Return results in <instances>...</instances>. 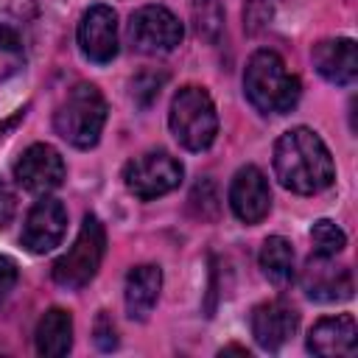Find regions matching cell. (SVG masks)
I'll use <instances>...</instances> for the list:
<instances>
[{
	"label": "cell",
	"instance_id": "9",
	"mask_svg": "<svg viewBox=\"0 0 358 358\" xmlns=\"http://www.w3.org/2000/svg\"><path fill=\"white\" fill-rule=\"evenodd\" d=\"M64 159L48 143L28 145L14 162V179L31 193H50L64 182Z\"/></svg>",
	"mask_w": 358,
	"mask_h": 358
},
{
	"label": "cell",
	"instance_id": "16",
	"mask_svg": "<svg viewBox=\"0 0 358 358\" xmlns=\"http://www.w3.org/2000/svg\"><path fill=\"white\" fill-rule=\"evenodd\" d=\"M313 67L330 84H352L358 76V48L352 39H324L313 48Z\"/></svg>",
	"mask_w": 358,
	"mask_h": 358
},
{
	"label": "cell",
	"instance_id": "7",
	"mask_svg": "<svg viewBox=\"0 0 358 358\" xmlns=\"http://www.w3.org/2000/svg\"><path fill=\"white\" fill-rule=\"evenodd\" d=\"M182 173H185L182 162L176 157H171L168 151H145L126 162L123 182H126L129 193L148 201V199L165 196L173 187H179Z\"/></svg>",
	"mask_w": 358,
	"mask_h": 358
},
{
	"label": "cell",
	"instance_id": "14",
	"mask_svg": "<svg viewBox=\"0 0 358 358\" xmlns=\"http://www.w3.org/2000/svg\"><path fill=\"white\" fill-rule=\"evenodd\" d=\"M299 324V313L282 302V299H271L263 302L252 310V336L263 350H280Z\"/></svg>",
	"mask_w": 358,
	"mask_h": 358
},
{
	"label": "cell",
	"instance_id": "15",
	"mask_svg": "<svg viewBox=\"0 0 358 358\" xmlns=\"http://www.w3.org/2000/svg\"><path fill=\"white\" fill-rule=\"evenodd\" d=\"M355 347H358V327L350 313L319 319L308 333V350L322 358L352 355Z\"/></svg>",
	"mask_w": 358,
	"mask_h": 358
},
{
	"label": "cell",
	"instance_id": "5",
	"mask_svg": "<svg viewBox=\"0 0 358 358\" xmlns=\"http://www.w3.org/2000/svg\"><path fill=\"white\" fill-rule=\"evenodd\" d=\"M36 0H0V78L20 73L36 36Z\"/></svg>",
	"mask_w": 358,
	"mask_h": 358
},
{
	"label": "cell",
	"instance_id": "21",
	"mask_svg": "<svg viewBox=\"0 0 358 358\" xmlns=\"http://www.w3.org/2000/svg\"><path fill=\"white\" fill-rule=\"evenodd\" d=\"M310 243H313V255L336 257L347 246V235L341 232V227H336L333 221L322 218V221H316L310 227Z\"/></svg>",
	"mask_w": 358,
	"mask_h": 358
},
{
	"label": "cell",
	"instance_id": "13",
	"mask_svg": "<svg viewBox=\"0 0 358 358\" xmlns=\"http://www.w3.org/2000/svg\"><path fill=\"white\" fill-rule=\"evenodd\" d=\"M229 207L232 213L243 221V224H257L268 215L271 207V193H268V182L263 176L260 168L255 165H243L229 185Z\"/></svg>",
	"mask_w": 358,
	"mask_h": 358
},
{
	"label": "cell",
	"instance_id": "23",
	"mask_svg": "<svg viewBox=\"0 0 358 358\" xmlns=\"http://www.w3.org/2000/svg\"><path fill=\"white\" fill-rule=\"evenodd\" d=\"M165 84V73H157V70H143L134 76L131 81V98L140 103V106H148L157 95H159V87Z\"/></svg>",
	"mask_w": 358,
	"mask_h": 358
},
{
	"label": "cell",
	"instance_id": "20",
	"mask_svg": "<svg viewBox=\"0 0 358 358\" xmlns=\"http://www.w3.org/2000/svg\"><path fill=\"white\" fill-rule=\"evenodd\" d=\"M193 28L204 42H215L224 31V8L218 0H193Z\"/></svg>",
	"mask_w": 358,
	"mask_h": 358
},
{
	"label": "cell",
	"instance_id": "4",
	"mask_svg": "<svg viewBox=\"0 0 358 358\" xmlns=\"http://www.w3.org/2000/svg\"><path fill=\"white\" fill-rule=\"evenodd\" d=\"M168 123L173 137L187 148V151H204L215 134H218V115L213 106V98L201 87H182L168 112Z\"/></svg>",
	"mask_w": 358,
	"mask_h": 358
},
{
	"label": "cell",
	"instance_id": "18",
	"mask_svg": "<svg viewBox=\"0 0 358 358\" xmlns=\"http://www.w3.org/2000/svg\"><path fill=\"white\" fill-rule=\"evenodd\" d=\"M73 347V319L62 308H50L42 313L36 324V352L48 358L67 355Z\"/></svg>",
	"mask_w": 358,
	"mask_h": 358
},
{
	"label": "cell",
	"instance_id": "12",
	"mask_svg": "<svg viewBox=\"0 0 358 358\" xmlns=\"http://www.w3.org/2000/svg\"><path fill=\"white\" fill-rule=\"evenodd\" d=\"M78 45L90 62L106 64L117 56V17L109 6H92L78 22Z\"/></svg>",
	"mask_w": 358,
	"mask_h": 358
},
{
	"label": "cell",
	"instance_id": "10",
	"mask_svg": "<svg viewBox=\"0 0 358 358\" xmlns=\"http://www.w3.org/2000/svg\"><path fill=\"white\" fill-rule=\"evenodd\" d=\"M64 229H67V210L62 201L56 199H48L42 196L28 218H25V227H22V246L34 255H45L50 252L53 246H59V241L64 238Z\"/></svg>",
	"mask_w": 358,
	"mask_h": 358
},
{
	"label": "cell",
	"instance_id": "17",
	"mask_svg": "<svg viewBox=\"0 0 358 358\" xmlns=\"http://www.w3.org/2000/svg\"><path fill=\"white\" fill-rule=\"evenodd\" d=\"M159 288H162V271H159V266H151V263L134 266L126 274V288H123L126 313L131 319H145L154 310V305H157Z\"/></svg>",
	"mask_w": 358,
	"mask_h": 358
},
{
	"label": "cell",
	"instance_id": "19",
	"mask_svg": "<svg viewBox=\"0 0 358 358\" xmlns=\"http://www.w3.org/2000/svg\"><path fill=\"white\" fill-rule=\"evenodd\" d=\"M260 268L268 282L274 285H288L294 280V249L285 238L271 235L260 246Z\"/></svg>",
	"mask_w": 358,
	"mask_h": 358
},
{
	"label": "cell",
	"instance_id": "11",
	"mask_svg": "<svg viewBox=\"0 0 358 358\" xmlns=\"http://www.w3.org/2000/svg\"><path fill=\"white\" fill-rule=\"evenodd\" d=\"M299 282L316 302H344L352 296V274L347 266H336L333 257L313 255L305 263Z\"/></svg>",
	"mask_w": 358,
	"mask_h": 358
},
{
	"label": "cell",
	"instance_id": "8",
	"mask_svg": "<svg viewBox=\"0 0 358 358\" xmlns=\"http://www.w3.org/2000/svg\"><path fill=\"white\" fill-rule=\"evenodd\" d=\"M129 36L143 53H168L182 42L185 31L176 14H171L165 6H143L131 14Z\"/></svg>",
	"mask_w": 358,
	"mask_h": 358
},
{
	"label": "cell",
	"instance_id": "25",
	"mask_svg": "<svg viewBox=\"0 0 358 358\" xmlns=\"http://www.w3.org/2000/svg\"><path fill=\"white\" fill-rule=\"evenodd\" d=\"M92 336H95V344H98L103 352H109V350L117 347V330H115V324H112V319H109L106 310H101V313L95 316Z\"/></svg>",
	"mask_w": 358,
	"mask_h": 358
},
{
	"label": "cell",
	"instance_id": "28",
	"mask_svg": "<svg viewBox=\"0 0 358 358\" xmlns=\"http://www.w3.org/2000/svg\"><path fill=\"white\" fill-rule=\"evenodd\" d=\"M22 115H25V112H17V115H14L11 120H6V123H0V137H3V131H6L8 126H14V120H17V117H22Z\"/></svg>",
	"mask_w": 358,
	"mask_h": 358
},
{
	"label": "cell",
	"instance_id": "3",
	"mask_svg": "<svg viewBox=\"0 0 358 358\" xmlns=\"http://www.w3.org/2000/svg\"><path fill=\"white\" fill-rule=\"evenodd\" d=\"M106 123V101L95 84H76L56 106L53 126L76 148H92Z\"/></svg>",
	"mask_w": 358,
	"mask_h": 358
},
{
	"label": "cell",
	"instance_id": "26",
	"mask_svg": "<svg viewBox=\"0 0 358 358\" xmlns=\"http://www.w3.org/2000/svg\"><path fill=\"white\" fill-rule=\"evenodd\" d=\"M14 210H17V196L8 187V182L0 179V229L14 218Z\"/></svg>",
	"mask_w": 358,
	"mask_h": 358
},
{
	"label": "cell",
	"instance_id": "2",
	"mask_svg": "<svg viewBox=\"0 0 358 358\" xmlns=\"http://www.w3.org/2000/svg\"><path fill=\"white\" fill-rule=\"evenodd\" d=\"M243 90L249 103L263 115H282L291 112L299 101V78L288 73L285 62L274 50H257L252 53L246 73H243Z\"/></svg>",
	"mask_w": 358,
	"mask_h": 358
},
{
	"label": "cell",
	"instance_id": "6",
	"mask_svg": "<svg viewBox=\"0 0 358 358\" xmlns=\"http://www.w3.org/2000/svg\"><path fill=\"white\" fill-rule=\"evenodd\" d=\"M106 249V232L98 215H84V224L73 241V246L53 263V280L62 288H84L95 274L103 260Z\"/></svg>",
	"mask_w": 358,
	"mask_h": 358
},
{
	"label": "cell",
	"instance_id": "27",
	"mask_svg": "<svg viewBox=\"0 0 358 358\" xmlns=\"http://www.w3.org/2000/svg\"><path fill=\"white\" fill-rule=\"evenodd\" d=\"M14 282H17V266L8 257L0 255V302L8 296V291L14 288Z\"/></svg>",
	"mask_w": 358,
	"mask_h": 358
},
{
	"label": "cell",
	"instance_id": "24",
	"mask_svg": "<svg viewBox=\"0 0 358 358\" xmlns=\"http://www.w3.org/2000/svg\"><path fill=\"white\" fill-rule=\"evenodd\" d=\"M190 207H193V213H196L199 218H215V215H218V193H215V187H213L210 179H204V182H199V185L193 187V193H190Z\"/></svg>",
	"mask_w": 358,
	"mask_h": 358
},
{
	"label": "cell",
	"instance_id": "1",
	"mask_svg": "<svg viewBox=\"0 0 358 358\" xmlns=\"http://www.w3.org/2000/svg\"><path fill=\"white\" fill-rule=\"evenodd\" d=\"M274 173L291 193L310 196L333 185L336 165L322 137L305 126H296L274 145Z\"/></svg>",
	"mask_w": 358,
	"mask_h": 358
},
{
	"label": "cell",
	"instance_id": "22",
	"mask_svg": "<svg viewBox=\"0 0 358 358\" xmlns=\"http://www.w3.org/2000/svg\"><path fill=\"white\" fill-rule=\"evenodd\" d=\"M277 11V0H246L243 6V28L246 34H257L263 31Z\"/></svg>",
	"mask_w": 358,
	"mask_h": 358
}]
</instances>
